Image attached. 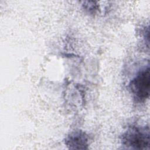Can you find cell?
Masks as SVG:
<instances>
[{
  "instance_id": "6da1fadb",
  "label": "cell",
  "mask_w": 150,
  "mask_h": 150,
  "mask_svg": "<svg viewBox=\"0 0 150 150\" xmlns=\"http://www.w3.org/2000/svg\"><path fill=\"white\" fill-rule=\"evenodd\" d=\"M149 128L148 125H129L121 136V145L127 149H149L150 145Z\"/></svg>"
},
{
  "instance_id": "7a4b0ae2",
  "label": "cell",
  "mask_w": 150,
  "mask_h": 150,
  "mask_svg": "<svg viewBox=\"0 0 150 150\" xmlns=\"http://www.w3.org/2000/svg\"><path fill=\"white\" fill-rule=\"evenodd\" d=\"M128 88L135 103H144L149 98L150 90L149 64L137 71L129 81Z\"/></svg>"
},
{
  "instance_id": "3957f363",
  "label": "cell",
  "mask_w": 150,
  "mask_h": 150,
  "mask_svg": "<svg viewBox=\"0 0 150 150\" xmlns=\"http://www.w3.org/2000/svg\"><path fill=\"white\" fill-rule=\"evenodd\" d=\"M64 144L69 149H88L89 137L84 131L80 129H76L71 131L66 136L64 139Z\"/></svg>"
},
{
  "instance_id": "277c9868",
  "label": "cell",
  "mask_w": 150,
  "mask_h": 150,
  "mask_svg": "<svg viewBox=\"0 0 150 150\" xmlns=\"http://www.w3.org/2000/svg\"><path fill=\"white\" fill-rule=\"evenodd\" d=\"M96 2H84L82 5L83 9L90 14H96L99 9V5L96 4Z\"/></svg>"
}]
</instances>
